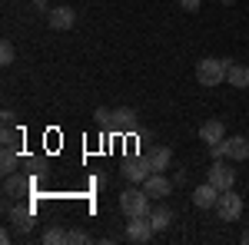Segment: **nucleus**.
<instances>
[{
  "mask_svg": "<svg viewBox=\"0 0 249 245\" xmlns=\"http://www.w3.org/2000/svg\"><path fill=\"white\" fill-rule=\"evenodd\" d=\"M120 209H123V215L126 219H136V215H150L153 209H150V196H146V189H123L120 192Z\"/></svg>",
  "mask_w": 249,
  "mask_h": 245,
  "instance_id": "nucleus-1",
  "label": "nucleus"
},
{
  "mask_svg": "<svg viewBox=\"0 0 249 245\" xmlns=\"http://www.w3.org/2000/svg\"><path fill=\"white\" fill-rule=\"evenodd\" d=\"M226 70H230V60H219V57H203L196 63V80L203 86H219L226 80Z\"/></svg>",
  "mask_w": 249,
  "mask_h": 245,
  "instance_id": "nucleus-2",
  "label": "nucleus"
},
{
  "mask_svg": "<svg viewBox=\"0 0 249 245\" xmlns=\"http://www.w3.org/2000/svg\"><path fill=\"white\" fill-rule=\"evenodd\" d=\"M206 182H213L219 192H226V189L236 186V169H232V159H213L210 169H206Z\"/></svg>",
  "mask_w": 249,
  "mask_h": 245,
  "instance_id": "nucleus-3",
  "label": "nucleus"
},
{
  "mask_svg": "<svg viewBox=\"0 0 249 245\" xmlns=\"http://www.w3.org/2000/svg\"><path fill=\"white\" fill-rule=\"evenodd\" d=\"M216 215H219L223 222H236V219L243 215V196H236L232 189L219 192V202H216Z\"/></svg>",
  "mask_w": 249,
  "mask_h": 245,
  "instance_id": "nucleus-4",
  "label": "nucleus"
},
{
  "mask_svg": "<svg viewBox=\"0 0 249 245\" xmlns=\"http://www.w3.org/2000/svg\"><path fill=\"white\" fill-rule=\"evenodd\" d=\"M120 172H123V179H126V182H136V186H143V179L153 172V166H150V159H146V156H136V159H126Z\"/></svg>",
  "mask_w": 249,
  "mask_h": 245,
  "instance_id": "nucleus-5",
  "label": "nucleus"
},
{
  "mask_svg": "<svg viewBox=\"0 0 249 245\" xmlns=\"http://www.w3.org/2000/svg\"><path fill=\"white\" fill-rule=\"evenodd\" d=\"M153 222H150V215H136V219H130L126 222V239L136 245H143V242H150L153 239Z\"/></svg>",
  "mask_w": 249,
  "mask_h": 245,
  "instance_id": "nucleus-6",
  "label": "nucleus"
},
{
  "mask_svg": "<svg viewBox=\"0 0 249 245\" xmlns=\"http://www.w3.org/2000/svg\"><path fill=\"white\" fill-rule=\"evenodd\" d=\"M173 186H176V182H173V179H166L163 172H150V176L143 179L146 196H153V199H166V196L173 192Z\"/></svg>",
  "mask_w": 249,
  "mask_h": 245,
  "instance_id": "nucleus-7",
  "label": "nucleus"
},
{
  "mask_svg": "<svg viewBox=\"0 0 249 245\" xmlns=\"http://www.w3.org/2000/svg\"><path fill=\"white\" fill-rule=\"evenodd\" d=\"M7 219L20 235H27L30 226H34V206H7Z\"/></svg>",
  "mask_w": 249,
  "mask_h": 245,
  "instance_id": "nucleus-8",
  "label": "nucleus"
},
{
  "mask_svg": "<svg viewBox=\"0 0 249 245\" xmlns=\"http://www.w3.org/2000/svg\"><path fill=\"white\" fill-rule=\"evenodd\" d=\"M47 23H50V30H73L77 10H73V7H53V10L47 14Z\"/></svg>",
  "mask_w": 249,
  "mask_h": 245,
  "instance_id": "nucleus-9",
  "label": "nucleus"
},
{
  "mask_svg": "<svg viewBox=\"0 0 249 245\" xmlns=\"http://www.w3.org/2000/svg\"><path fill=\"white\" fill-rule=\"evenodd\" d=\"M216 202H219V189L213 182H203V186L193 189V206L196 209H216Z\"/></svg>",
  "mask_w": 249,
  "mask_h": 245,
  "instance_id": "nucleus-10",
  "label": "nucleus"
},
{
  "mask_svg": "<svg viewBox=\"0 0 249 245\" xmlns=\"http://www.w3.org/2000/svg\"><path fill=\"white\" fill-rule=\"evenodd\" d=\"M34 186V179L30 176H20V172H10L7 179H3V192L10 196V199H20V196H27Z\"/></svg>",
  "mask_w": 249,
  "mask_h": 245,
  "instance_id": "nucleus-11",
  "label": "nucleus"
},
{
  "mask_svg": "<svg viewBox=\"0 0 249 245\" xmlns=\"http://www.w3.org/2000/svg\"><path fill=\"white\" fill-rule=\"evenodd\" d=\"M136 110H130V106H120V110H113V126L110 130L113 132H136Z\"/></svg>",
  "mask_w": 249,
  "mask_h": 245,
  "instance_id": "nucleus-12",
  "label": "nucleus"
},
{
  "mask_svg": "<svg viewBox=\"0 0 249 245\" xmlns=\"http://www.w3.org/2000/svg\"><path fill=\"white\" fill-rule=\"evenodd\" d=\"M199 139L213 146V143H219V139H226V123L223 119H206L203 126H199Z\"/></svg>",
  "mask_w": 249,
  "mask_h": 245,
  "instance_id": "nucleus-13",
  "label": "nucleus"
},
{
  "mask_svg": "<svg viewBox=\"0 0 249 245\" xmlns=\"http://www.w3.org/2000/svg\"><path fill=\"white\" fill-rule=\"evenodd\" d=\"M226 83H230L232 90H249V66H246V63H232V60H230Z\"/></svg>",
  "mask_w": 249,
  "mask_h": 245,
  "instance_id": "nucleus-14",
  "label": "nucleus"
},
{
  "mask_svg": "<svg viewBox=\"0 0 249 245\" xmlns=\"http://www.w3.org/2000/svg\"><path fill=\"white\" fill-rule=\"evenodd\" d=\"M146 159H150L153 172H163V169H170V163H173V149L170 146H153L146 152Z\"/></svg>",
  "mask_w": 249,
  "mask_h": 245,
  "instance_id": "nucleus-15",
  "label": "nucleus"
},
{
  "mask_svg": "<svg viewBox=\"0 0 249 245\" xmlns=\"http://www.w3.org/2000/svg\"><path fill=\"white\" fill-rule=\"evenodd\" d=\"M226 143H230L226 159H232V163H243V159H249V139H246V136H226Z\"/></svg>",
  "mask_w": 249,
  "mask_h": 245,
  "instance_id": "nucleus-16",
  "label": "nucleus"
},
{
  "mask_svg": "<svg viewBox=\"0 0 249 245\" xmlns=\"http://www.w3.org/2000/svg\"><path fill=\"white\" fill-rule=\"evenodd\" d=\"M150 222H153V229H156V232L170 229V222H173V209H170V206H156L153 212H150Z\"/></svg>",
  "mask_w": 249,
  "mask_h": 245,
  "instance_id": "nucleus-17",
  "label": "nucleus"
},
{
  "mask_svg": "<svg viewBox=\"0 0 249 245\" xmlns=\"http://www.w3.org/2000/svg\"><path fill=\"white\" fill-rule=\"evenodd\" d=\"M20 139H23V132L14 130V123L3 126V136H0V146H3V149H20Z\"/></svg>",
  "mask_w": 249,
  "mask_h": 245,
  "instance_id": "nucleus-18",
  "label": "nucleus"
},
{
  "mask_svg": "<svg viewBox=\"0 0 249 245\" xmlns=\"http://www.w3.org/2000/svg\"><path fill=\"white\" fill-rule=\"evenodd\" d=\"M17 166H20V152L17 149H3V156H0V169H3V176L17 172Z\"/></svg>",
  "mask_w": 249,
  "mask_h": 245,
  "instance_id": "nucleus-19",
  "label": "nucleus"
},
{
  "mask_svg": "<svg viewBox=\"0 0 249 245\" xmlns=\"http://www.w3.org/2000/svg\"><path fill=\"white\" fill-rule=\"evenodd\" d=\"M67 242V229L63 226H47L43 232V245H63Z\"/></svg>",
  "mask_w": 249,
  "mask_h": 245,
  "instance_id": "nucleus-20",
  "label": "nucleus"
},
{
  "mask_svg": "<svg viewBox=\"0 0 249 245\" xmlns=\"http://www.w3.org/2000/svg\"><path fill=\"white\" fill-rule=\"evenodd\" d=\"M14 57H17L14 43H10V40H3V43H0V63H3V66H10V63H14Z\"/></svg>",
  "mask_w": 249,
  "mask_h": 245,
  "instance_id": "nucleus-21",
  "label": "nucleus"
},
{
  "mask_svg": "<svg viewBox=\"0 0 249 245\" xmlns=\"http://www.w3.org/2000/svg\"><path fill=\"white\" fill-rule=\"evenodd\" d=\"M96 126H107V130H110V126H113V110H107V106H100V110H96Z\"/></svg>",
  "mask_w": 249,
  "mask_h": 245,
  "instance_id": "nucleus-22",
  "label": "nucleus"
},
{
  "mask_svg": "<svg viewBox=\"0 0 249 245\" xmlns=\"http://www.w3.org/2000/svg\"><path fill=\"white\" fill-rule=\"evenodd\" d=\"M67 242L70 245H83V242H90V235H87L83 229H67Z\"/></svg>",
  "mask_w": 249,
  "mask_h": 245,
  "instance_id": "nucleus-23",
  "label": "nucleus"
},
{
  "mask_svg": "<svg viewBox=\"0 0 249 245\" xmlns=\"http://www.w3.org/2000/svg\"><path fill=\"white\" fill-rule=\"evenodd\" d=\"M226 152H230V143H226V139H219V143H213V146H210L213 159H226Z\"/></svg>",
  "mask_w": 249,
  "mask_h": 245,
  "instance_id": "nucleus-24",
  "label": "nucleus"
},
{
  "mask_svg": "<svg viewBox=\"0 0 249 245\" xmlns=\"http://www.w3.org/2000/svg\"><path fill=\"white\" fill-rule=\"evenodd\" d=\"M179 7H183L186 14H196V10L203 7V0H179Z\"/></svg>",
  "mask_w": 249,
  "mask_h": 245,
  "instance_id": "nucleus-25",
  "label": "nucleus"
},
{
  "mask_svg": "<svg viewBox=\"0 0 249 245\" xmlns=\"http://www.w3.org/2000/svg\"><path fill=\"white\" fill-rule=\"evenodd\" d=\"M173 182H176V186H183V182H186V169H176V176H173Z\"/></svg>",
  "mask_w": 249,
  "mask_h": 245,
  "instance_id": "nucleus-26",
  "label": "nucleus"
},
{
  "mask_svg": "<svg viewBox=\"0 0 249 245\" xmlns=\"http://www.w3.org/2000/svg\"><path fill=\"white\" fill-rule=\"evenodd\" d=\"M34 7H37L40 14H50V7H47V0H34Z\"/></svg>",
  "mask_w": 249,
  "mask_h": 245,
  "instance_id": "nucleus-27",
  "label": "nucleus"
},
{
  "mask_svg": "<svg viewBox=\"0 0 249 245\" xmlns=\"http://www.w3.org/2000/svg\"><path fill=\"white\" fill-rule=\"evenodd\" d=\"M219 3H232V0H219Z\"/></svg>",
  "mask_w": 249,
  "mask_h": 245,
  "instance_id": "nucleus-28",
  "label": "nucleus"
}]
</instances>
